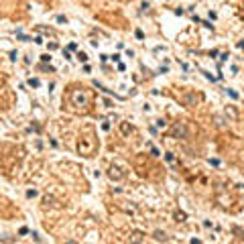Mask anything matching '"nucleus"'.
I'll list each match as a JSON object with an SVG mask.
<instances>
[{"mask_svg": "<svg viewBox=\"0 0 244 244\" xmlns=\"http://www.w3.org/2000/svg\"><path fill=\"white\" fill-rule=\"evenodd\" d=\"M130 240H132V242H142L144 238H142L140 232H132V234H130Z\"/></svg>", "mask_w": 244, "mask_h": 244, "instance_id": "nucleus-10", "label": "nucleus"}, {"mask_svg": "<svg viewBox=\"0 0 244 244\" xmlns=\"http://www.w3.org/2000/svg\"><path fill=\"white\" fill-rule=\"evenodd\" d=\"M35 195H37L35 189H28V191H26V197H35Z\"/></svg>", "mask_w": 244, "mask_h": 244, "instance_id": "nucleus-17", "label": "nucleus"}, {"mask_svg": "<svg viewBox=\"0 0 244 244\" xmlns=\"http://www.w3.org/2000/svg\"><path fill=\"white\" fill-rule=\"evenodd\" d=\"M92 98L90 94L84 90V88H73L69 90V94H67V104L71 106V110L75 112H86L88 110V106H90Z\"/></svg>", "mask_w": 244, "mask_h": 244, "instance_id": "nucleus-2", "label": "nucleus"}, {"mask_svg": "<svg viewBox=\"0 0 244 244\" xmlns=\"http://www.w3.org/2000/svg\"><path fill=\"white\" fill-rule=\"evenodd\" d=\"M98 148V140H96V132L90 124L82 128V134H80V142H78V150L80 155L84 157H94V152Z\"/></svg>", "mask_w": 244, "mask_h": 244, "instance_id": "nucleus-1", "label": "nucleus"}, {"mask_svg": "<svg viewBox=\"0 0 244 244\" xmlns=\"http://www.w3.org/2000/svg\"><path fill=\"white\" fill-rule=\"evenodd\" d=\"M171 134L175 136V138H187V128L183 122H175V124L171 126Z\"/></svg>", "mask_w": 244, "mask_h": 244, "instance_id": "nucleus-4", "label": "nucleus"}, {"mask_svg": "<svg viewBox=\"0 0 244 244\" xmlns=\"http://www.w3.org/2000/svg\"><path fill=\"white\" fill-rule=\"evenodd\" d=\"M152 236H155V240H159V242H161V240H163V242H165V240H169V238H167V234H165V232H161V230H157Z\"/></svg>", "mask_w": 244, "mask_h": 244, "instance_id": "nucleus-9", "label": "nucleus"}, {"mask_svg": "<svg viewBox=\"0 0 244 244\" xmlns=\"http://www.w3.org/2000/svg\"><path fill=\"white\" fill-rule=\"evenodd\" d=\"M78 59H80V61H84V63H86V61H88V55L80 51V53H78Z\"/></svg>", "mask_w": 244, "mask_h": 244, "instance_id": "nucleus-12", "label": "nucleus"}, {"mask_svg": "<svg viewBox=\"0 0 244 244\" xmlns=\"http://www.w3.org/2000/svg\"><path fill=\"white\" fill-rule=\"evenodd\" d=\"M210 165H214V167H218V165H220V161H216V159H210Z\"/></svg>", "mask_w": 244, "mask_h": 244, "instance_id": "nucleus-18", "label": "nucleus"}, {"mask_svg": "<svg viewBox=\"0 0 244 244\" xmlns=\"http://www.w3.org/2000/svg\"><path fill=\"white\" fill-rule=\"evenodd\" d=\"M165 124H167V122H165V118H161V120H157V126H159V128H165Z\"/></svg>", "mask_w": 244, "mask_h": 244, "instance_id": "nucleus-13", "label": "nucleus"}, {"mask_svg": "<svg viewBox=\"0 0 244 244\" xmlns=\"http://www.w3.org/2000/svg\"><path fill=\"white\" fill-rule=\"evenodd\" d=\"M108 177L112 181H122V179H124V171H120L118 165H112L110 169H108Z\"/></svg>", "mask_w": 244, "mask_h": 244, "instance_id": "nucleus-5", "label": "nucleus"}, {"mask_svg": "<svg viewBox=\"0 0 244 244\" xmlns=\"http://www.w3.org/2000/svg\"><path fill=\"white\" fill-rule=\"evenodd\" d=\"M43 206H45V208H61V204L55 200V197H51V195L43 197Z\"/></svg>", "mask_w": 244, "mask_h": 244, "instance_id": "nucleus-6", "label": "nucleus"}, {"mask_svg": "<svg viewBox=\"0 0 244 244\" xmlns=\"http://www.w3.org/2000/svg\"><path fill=\"white\" fill-rule=\"evenodd\" d=\"M183 104L187 106V108H191V106H195L197 102H202V94H195V92H187V94H183L179 98Z\"/></svg>", "mask_w": 244, "mask_h": 244, "instance_id": "nucleus-3", "label": "nucleus"}, {"mask_svg": "<svg viewBox=\"0 0 244 244\" xmlns=\"http://www.w3.org/2000/svg\"><path fill=\"white\" fill-rule=\"evenodd\" d=\"M226 116L230 120H238V112H236L234 106H226Z\"/></svg>", "mask_w": 244, "mask_h": 244, "instance_id": "nucleus-7", "label": "nucleus"}, {"mask_svg": "<svg viewBox=\"0 0 244 244\" xmlns=\"http://www.w3.org/2000/svg\"><path fill=\"white\" fill-rule=\"evenodd\" d=\"M120 132L124 134V136H128L130 132H134V128H132V126L128 124V122H120Z\"/></svg>", "mask_w": 244, "mask_h": 244, "instance_id": "nucleus-8", "label": "nucleus"}, {"mask_svg": "<svg viewBox=\"0 0 244 244\" xmlns=\"http://www.w3.org/2000/svg\"><path fill=\"white\" fill-rule=\"evenodd\" d=\"M165 159H167V161H169V163H173V161H175V157L171 155V152H167V155H165Z\"/></svg>", "mask_w": 244, "mask_h": 244, "instance_id": "nucleus-16", "label": "nucleus"}, {"mask_svg": "<svg viewBox=\"0 0 244 244\" xmlns=\"http://www.w3.org/2000/svg\"><path fill=\"white\" fill-rule=\"evenodd\" d=\"M28 86H33V88H39V80H28Z\"/></svg>", "mask_w": 244, "mask_h": 244, "instance_id": "nucleus-14", "label": "nucleus"}, {"mask_svg": "<svg viewBox=\"0 0 244 244\" xmlns=\"http://www.w3.org/2000/svg\"><path fill=\"white\" fill-rule=\"evenodd\" d=\"M150 152H152V157H159V155H161L159 148H155V146H150Z\"/></svg>", "mask_w": 244, "mask_h": 244, "instance_id": "nucleus-15", "label": "nucleus"}, {"mask_svg": "<svg viewBox=\"0 0 244 244\" xmlns=\"http://www.w3.org/2000/svg\"><path fill=\"white\" fill-rule=\"evenodd\" d=\"M185 218H187V216H185V212H175V220H177L179 224L185 222Z\"/></svg>", "mask_w": 244, "mask_h": 244, "instance_id": "nucleus-11", "label": "nucleus"}]
</instances>
